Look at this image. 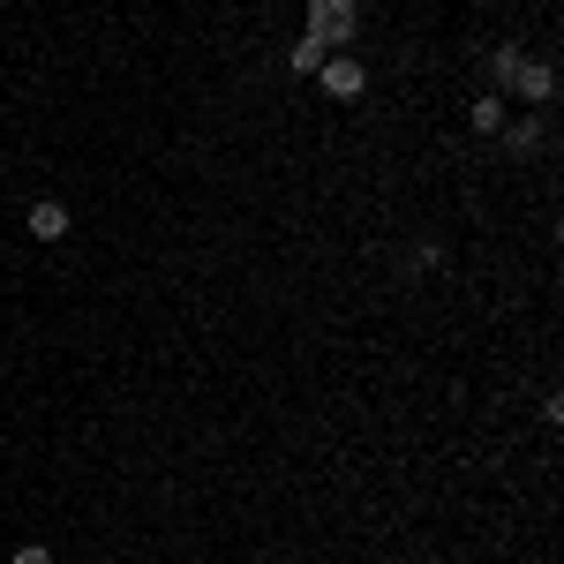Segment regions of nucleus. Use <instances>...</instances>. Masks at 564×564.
<instances>
[{
    "instance_id": "f257e3e1",
    "label": "nucleus",
    "mask_w": 564,
    "mask_h": 564,
    "mask_svg": "<svg viewBox=\"0 0 564 564\" xmlns=\"http://www.w3.org/2000/svg\"><path fill=\"white\" fill-rule=\"evenodd\" d=\"M354 31H361V8H354V0H308L302 39H316L324 53H332V45H354Z\"/></svg>"
},
{
    "instance_id": "1a4fd4ad",
    "label": "nucleus",
    "mask_w": 564,
    "mask_h": 564,
    "mask_svg": "<svg viewBox=\"0 0 564 564\" xmlns=\"http://www.w3.org/2000/svg\"><path fill=\"white\" fill-rule=\"evenodd\" d=\"M520 61H527L520 45H497V53H489V76H497V84L512 90V68H520Z\"/></svg>"
},
{
    "instance_id": "423d86ee",
    "label": "nucleus",
    "mask_w": 564,
    "mask_h": 564,
    "mask_svg": "<svg viewBox=\"0 0 564 564\" xmlns=\"http://www.w3.org/2000/svg\"><path fill=\"white\" fill-rule=\"evenodd\" d=\"M436 263H444V241H414V249L399 257V286H414V279H430Z\"/></svg>"
},
{
    "instance_id": "7ed1b4c3",
    "label": "nucleus",
    "mask_w": 564,
    "mask_h": 564,
    "mask_svg": "<svg viewBox=\"0 0 564 564\" xmlns=\"http://www.w3.org/2000/svg\"><path fill=\"white\" fill-rule=\"evenodd\" d=\"M512 98H520V106H534V113H542V106H550V98H557V68H550V61H534V53H527L520 68H512Z\"/></svg>"
},
{
    "instance_id": "6e6552de",
    "label": "nucleus",
    "mask_w": 564,
    "mask_h": 564,
    "mask_svg": "<svg viewBox=\"0 0 564 564\" xmlns=\"http://www.w3.org/2000/svg\"><path fill=\"white\" fill-rule=\"evenodd\" d=\"M286 61H294V76H316V68H324L332 53H324V45H316V39H302V45H294V53H286Z\"/></svg>"
},
{
    "instance_id": "f03ea898",
    "label": "nucleus",
    "mask_w": 564,
    "mask_h": 564,
    "mask_svg": "<svg viewBox=\"0 0 564 564\" xmlns=\"http://www.w3.org/2000/svg\"><path fill=\"white\" fill-rule=\"evenodd\" d=\"M316 84H324V98H339V106H347V98H361V90H369V68H361L354 53H332V61L316 68Z\"/></svg>"
},
{
    "instance_id": "39448f33",
    "label": "nucleus",
    "mask_w": 564,
    "mask_h": 564,
    "mask_svg": "<svg viewBox=\"0 0 564 564\" xmlns=\"http://www.w3.org/2000/svg\"><path fill=\"white\" fill-rule=\"evenodd\" d=\"M23 226H31V234H39V241H68V234H76V218H68V204H61V196H39V204H31V218H23Z\"/></svg>"
},
{
    "instance_id": "0eeeda50",
    "label": "nucleus",
    "mask_w": 564,
    "mask_h": 564,
    "mask_svg": "<svg viewBox=\"0 0 564 564\" xmlns=\"http://www.w3.org/2000/svg\"><path fill=\"white\" fill-rule=\"evenodd\" d=\"M467 129H475V135H497V129H505V98H497V90H481L475 106H467Z\"/></svg>"
},
{
    "instance_id": "20e7f679",
    "label": "nucleus",
    "mask_w": 564,
    "mask_h": 564,
    "mask_svg": "<svg viewBox=\"0 0 564 564\" xmlns=\"http://www.w3.org/2000/svg\"><path fill=\"white\" fill-rule=\"evenodd\" d=\"M505 151H512V159H542V151H550V121H542V113H520V121H505Z\"/></svg>"
},
{
    "instance_id": "9d476101",
    "label": "nucleus",
    "mask_w": 564,
    "mask_h": 564,
    "mask_svg": "<svg viewBox=\"0 0 564 564\" xmlns=\"http://www.w3.org/2000/svg\"><path fill=\"white\" fill-rule=\"evenodd\" d=\"M8 564H53V550H45V542H23V550H15Z\"/></svg>"
}]
</instances>
